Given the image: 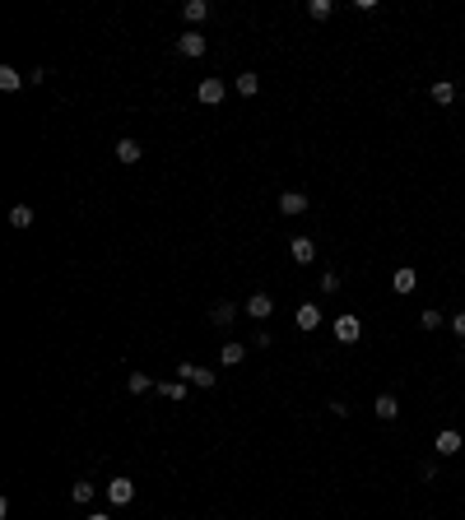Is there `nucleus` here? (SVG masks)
Listing matches in <instances>:
<instances>
[{
	"mask_svg": "<svg viewBox=\"0 0 465 520\" xmlns=\"http://www.w3.org/2000/svg\"><path fill=\"white\" fill-rule=\"evenodd\" d=\"M177 381L201 385V390H214V372H210V367H201V363H177Z\"/></svg>",
	"mask_w": 465,
	"mask_h": 520,
	"instance_id": "1",
	"label": "nucleus"
},
{
	"mask_svg": "<svg viewBox=\"0 0 465 520\" xmlns=\"http://www.w3.org/2000/svg\"><path fill=\"white\" fill-rule=\"evenodd\" d=\"M205 46H210V42H205V33L186 28L182 37H177V56H186V61H201V56H205Z\"/></svg>",
	"mask_w": 465,
	"mask_h": 520,
	"instance_id": "2",
	"label": "nucleus"
},
{
	"mask_svg": "<svg viewBox=\"0 0 465 520\" xmlns=\"http://www.w3.org/2000/svg\"><path fill=\"white\" fill-rule=\"evenodd\" d=\"M330 330H335V339H340V344H358V339H363V321H358L354 311H344Z\"/></svg>",
	"mask_w": 465,
	"mask_h": 520,
	"instance_id": "3",
	"label": "nucleus"
},
{
	"mask_svg": "<svg viewBox=\"0 0 465 520\" xmlns=\"http://www.w3.org/2000/svg\"><path fill=\"white\" fill-rule=\"evenodd\" d=\"M103 492H108L112 506H130V502H135V483H130V478H112Z\"/></svg>",
	"mask_w": 465,
	"mask_h": 520,
	"instance_id": "4",
	"label": "nucleus"
},
{
	"mask_svg": "<svg viewBox=\"0 0 465 520\" xmlns=\"http://www.w3.org/2000/svg\"><path fill=\"white\" fill-rule=\"evenodd\" d=\"M279 214L284 218L307 214V196H303V191H284V196H279Z\"/></svg>",
	"mask_w": 465,
	"mask_h": 520,
	"instance_id": "5",
	"label": "nucleus"
},
{
	"mask_svg": "<svg viewBox=\"0 0 465 520\" xmlns=\"http://www.w3.org/2000/svg\"><path fill=\"white\" fill-rule=\"evenodd\" d=\"M270 311H275V297H270V293H251L247 297V316L251 321H270Z\"/></svg>",
	"mask_w": 465,
	"mask_h": 520,
	"instance_id": "6",
	"label": "nucleus"
},
{
	"mask_svg": "<svg viewBox=\"0 0 465 520\" xmlns=\"http://www.w3.org/2000/svg\"><path fill=\"white\" fill-rule=\"evenodd\" d=\"M223 79H201V89H196V98H201L205 107H219V103H223Z\"/></svg>",
	"mask_w": 465,
	"mask_h": 520,
	"instance_id": "7",
	"label": "nucleus"
},
{
	"mask_svg": "<svg viewBox=\"0 0 465 520\" xmlns=\"http://www.w3.org/2000/svg\"><path fill=\"white\" fill-rule=\"evenodd\" d=\"M289 256H294V265H312V260H316V242H312V237H294V242H289Z\"/></svg>",
	"mask_w": 465,
	"mask_h": 520,
	"instance_id": "8",
	"label": "nucleus"
},
{
	"mask_svg": "<svg viewBox=\"0 0 465 520\" xmlns=\"http://www.w3.org/2000/svg\"><path fill=\"white\" fill-rule=\"evenodd\" d=\"M372 413H377V418H382V423H396V418H400V399L391 395H377V404H372Z\"/></svg>",
	"mask_w": 465,
	"mask_h": 520,
	"instance_id": "9",
	"label": "nucleus"
},
{
	"mask_svg": "<svg viewBox=\"0 0 465 520\" xmlns=\"http://www.w3.org/2000/svg\"><path fill=\"white\" fill-rule=\"evenodd\" d=\"M294 325H298V330H316V325H321V306L303 302V306H298V316H294Z\"/></svg>",
	"mask_w": 465,
	"mask_h": 520,
	"instance_id": "10",
	"label": "nucleus"
},
{
	"mask_svg": "<svg viewBox=\"0 0 465 520\" xmlns=\"http://www.w3.org/2000/svg\"><path fill=\"white\" fill-rule=\"evenodd\" d=\"M391 288H396V293H400V297H405V293H414V288H418V275H414V270H409V265H400V270L391 275Z\"/></svg>",
	"mask_w": 465,
	"mask_h": 520,
	"instance_id": "11",
	"label": "nucleus"
},
{
	"mask_svg": "<svg viewBox=\"0 0 465 520\" xmlns=\"http://www.w3.org/2000/svg\"><path fill=\"white\" fill-rule=\"evenodd\" d=\"M433 446H437V456H456V451H461V432H456V428H442Z\"/></svg>",
	"mask_w": 465,
	"mask_h": 520,
	"instance_id": "12",
	"label": "nucleus"
},
{
	"mask_svg": "<svg viewBox=\"0 0 465 520\" xmlns=\"http://www.w3.org/2000/svg\"><path fill=\"white\" fill-rule=\"evenodd\" d=\"M433 103L437 107H451V103H456V84H451V79H437L433 84Z\"/></svg>",
	"mask_w": 465,
	"mask_h": 520,
	"instance_id": "13",
	"label": "nucleus"
},
{
	"mask_svg": "<svg viewBox=\"0 0 465 520\" xmlns=\"http://www.w3.org/2000/svg\"><path fill=\"white\" fill-rule=\"evenodd\" d=\"M140 153H144L140 149V139H130V135L117 139V158H121V163H140Z\"/></svg>",
	"mask_w": 465,
	"mask_h": 520,
	"instance_id": "14",
	"label": "nucleus"
},
{
	"mask_svg": "<svg viewBox=\"0 0 465 520\" xmlns=\"http://www.w3.org/2000/svg\"><path fill=\"white\" fill-rule=\"evenodd\" d=\"M33 218H37V214H33L28 205H15V209H10V228H19V232H28V228H33Z\"/></svg>",
	"mask_w": 465,
	"mask_h": 520,
	"instance_id": "15",
	"label": "nucleus"
},
{
	"mask_svg": "<svg viewBox=\"0 0 465 520\" xmlns=\"http://www.w3.org/2000/svg\"><path fill=\"white\" fill-rule=\"evenodd\" d=\"M232 316H237V306H232V302H214V311H210V321H214L219 330H228Z\"/></svg>",
	"mask_w": 465,
	"mask_h": 520,
	"instance_id": "16",
	"label": "nucleus"
},
{
	"mask_svg": "<svg viewBox=\"0 0 465 520\" xmlns=\"http://www.w3.org/2000/svg\"><path fill=\"white\" fill-rule=\"evenodd\" d=\"M182 15H186V24H201V19H210V0H186Z\"/></svg>",
	"mask_w": 465,
	"mask_h": 520,
	"instance_id": "17",
	"label": "nucleus"
},
{
	"mask_svg": "<svg viewBox=\"0 0 465 520\" xmlns=\"http://www.w3.org/2000/svg\"><path fill=\"white\" fill-rule=\"evenodd\" d=\"M0 89H5V93H19V89H24V75H19L15 65H0Z\"/></svg>",
	"mask_w": 465,
	"mask_h": 520,
	"instance_id": "18",
	"label": "nucleus"
},
{
	"mask_svg": "<svg viewBox=\"0 0 465 520\" xmlns=\"http://www.w3.org/2000/svg\"><path fill=\"white\" fill-rule=\"evenodd\" d=\"M232 89L242 93V98H256V93H261V75H251V70H247V75H237V84H232Z\"/></svg>",
	"mask_w": 465,
	"mask_h": 520,
	"instance_id": "19",
	"label": "nucleus"
},
{
	"mask_svg": "<svg viewBox=\"0 0 465 520\" xmlns=\"http://www.w3.org/2000/svg\"><path fill=\"white\" fill-rule=\"evenodd\" d=\"M70 497H75V502H79V506H89V502H93V497H98V483H89V478H79L75 488H70Z\"/></svg>",
	"mask_w": 465,
	"mask_h": 520,
	"instance_id": "20",
	"label": "nucleus"
},
{
	"mask_svg": "<svg viewBox=\"0 0 465 520\" xmlns=\"http://www.w3.org/2000/svg\"><path fill=\"white\" fill-rule=\"evenodd\" d=\"M242 358H247V349H242L237 339H228V344H223V367H237Z\"/></svg>",
	"mask_w": 465,
	"mask_h": 520,
	"instance_id": "21",
	"label": "nucleus"
},
{
	"mask_svg": "<svg viewBox=\"0 0 465 520\" xmlns=\"http://www.w3.org/2000/svg\"><path fill=\"white\" fill-rule=\"evenodd\" d=\"M158 395H163V399H177V404H182V399H186V381H158Z\"/></svg>",
	"mask_w": 465,
	"mask_h": 520,
	"instance_id": "22",
	"label": "nucleus"
},
{
	"mask_svg": "<svg viewBox=\"0 0 465 520\" xmlns=\"http://www.w3.org/2000/svg\"><path fill=\"white\" fill-rule=\"evenodd\" d=\"M126 385H130V395H144V390H158V385L149 381L144 372H130V376H126Z\"/></svg>",
	"mask_w": 465,
	"mask_h": 520,
	"instance_id": "23",
	"label": "nucleus"
},
{
	"mask_svg": "<svg viewBox=\"0 0 465 520\" xmlns=\"http://www.w3.org/2000/svg\"><path fill=\"white\" fill-rule=\"evenodd\" d=\"M307 15L312 19H330L335 15V5H330V0H307Z\"/></svg>",
	"mask_w": 465,
	"mask_h": 520,
	"instance_id": "24",
	"label": "nucleus"
},
{
	"mask_svg": "<svg viewBox=\"0 0 465 520\" xmlns=\"http://www.w3.org/2000/svg\"><path fill=\"white\" fill-rule=\"evenodd\" d=\"M418 325H423V330H442V311H437V306H428V311L418 316Z\"/></svg>",
	"mask_w": 465,
	"mask_h": 520,
	"instance_id": "25",
	"label": "nucleus"
},
{
	"mask_svg": "<svg viewBox=\"0 0 465 520\" xmlns=\"http://www.w3.org/2000/svg\"><path fill=\"white\" fill-rule=\"evenodd\" d=\"M321 293H326V297H330V293H340V275H335V270H326V275H321Z\"/></svg>",
	"mask_w": 465,
	"mask_h": 520,
	"instance_id": "26",
	"label": "nucleus"
},
{
	"mask_svg": "<svg viewBox=\"0 0 465 520\" xmlns=\"http://www.w3.org/2000/svg\"><path fill=\"white\" fill-rule=\"evenodd\" d=\"M451 330H456V335L465 339V311H456V316H451Z\"/></svg>",
	"mask_w": 465,
	"mask_h": 520,
	"instance_id": "27",
	"label": "nucleus"
},
{
	"mask_svg": "<svg viewBox=\"0 0 465 520\" xmlns=\"http://www.w3.org/2000/svg\"><path fill=\"white\" fill-rule=\"evenodd\" d=\"M84 520H112V516H108V511H89Z\"/></svg>",
	"mask_w": 465,
	"mask_h": 520,
	"instance_id": "28",
	"label": "nucleus"
}]
</instances>
